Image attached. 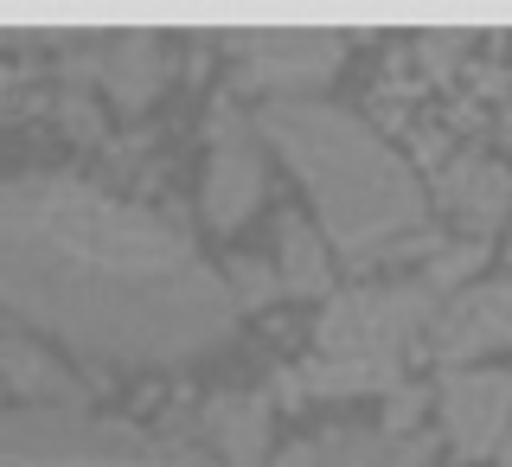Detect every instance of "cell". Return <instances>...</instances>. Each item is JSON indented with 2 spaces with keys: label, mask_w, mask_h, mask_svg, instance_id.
Wrapping results in <instances>:
<instances>
[{
  "label": "cell",
  "mask_w": 512,
  "mask_h": 467,
  "mask_svg": "<svg viewBox=\"0 0 512 467\" xmlns=\"http://www.w3.org/2000/svg\"><path fill=\"white\" fill-rule=\"evenodd\" d=\"M500 135H506V148H512V103L500 109Z\"/></svg>",
  "instance_id": "ffe728a7"
},
{
  "label": "cell",
  "mask_w": 512,
  "mask_h": 467,
  "mask_svg": "<svg viewBox=\"0 0 512 467\" xmlns=\"http://www.w3.org/2000/svg\"><path fill=\"white\" fill-rule=\"evenodd\" d=\"M442 205L468 224V237L480 244L493 224L512 218V173L493 167L487 154H455L442 167Z\"/></svg>",
  "instance_id": "9c48e42d"
},
{
  "label": "cell",
  "mask_w": 512,
  "mask_h": 467,
  "mask_svg": "<svg viewBox=\"0 0 512 467\" xmlns=\"http://www.w3.org/2000/svg\"><path fill=\"white\" fill-rule=\"evenodd\" d=\"M442 301L448 295H436L423 276H416V282H397V288H352V295L327 301L314 346H320V359H352V365L378 372L397 391V384H404L410 346L436 327Z\"/></svg>",
  "instance_id": "277c9868"
},
{
  "label": "cell",
  "mask_w": 512,
  "mask_h": 467,
  "mask_svg": "<svg viewBox=\"0 0 512 467\" xmlns=\"http://www.w3.org/2000/svg\"><path fill=\"white\" fill-rule=\"evenodd\" d=\"M416 410H423V391H384V423H391V436H410V423H416Z\"/></svg>",
  "instance_id": "e0dca14e"
},
{
  "label": "cell",
  "mask_w": 512,
  "mask_h": 467,
  "mask_svg": "<svg viewBox=\"0 0 512 467\" xmlns=\"http://www.w3.org/2000/svg\"><path fill=\"white\" fill-rule=\"evenodd\" d=\"M0 467H212L186 442H154L84 410H0Z\"/></svg>",
  "instance_id": "3957f363"
},
{
  "label": "cell",
  "mask_w": 512,
  "mask_h": 467,
  "mask_svg": "<svg viewBox=\"0 0 512 467\" xmlns=\"http://www.w3.org/2000/svg\"><path fill=\"white\" fill-rule=\"evenodd\" d=\"M327 467H429V436H391V429H333L320 442Z\"/></svg>",
  "instance_id": "7c38bea8"
},
{
  "label": "cell",
  "mask_w": 512,
  "mask_h": 467,
  "mask_svg": "<svg viewBox=\"0 0 512 467\" xmlns=\"http://www.w3.org/2000/svg\"><path fill=\"white\" fill-rule=\"evenodd\" d=\"M96 77L122 109L154 103V90L167 84V39L160 32H109V39H96Z\"/></svg>",
  "instance_id": "30bf717a"
},
{
  "label": "cell",
  "mask_w": 512,
  "mask_h": 467,
  "mask_svg": "<svg viewBox=\"0 0 512 467\" xmlns=\"http://www.w3.org/2000/svg\"><path fill=\"white\" fill-rule=\"evenodd\" d=\"M416 52H423V64H429V77H448L461 58H468V32H416Z\"/></svg>",
  "instance_id": "2e32d148"
},
{
  "label": "cell",
  "mask_w": 512,
  "mask_h": 467,
  "mask_svg": "<svg viewBox=\"0 0 512 467\" xmlns=\"http://www.w3.org/2000/svg\"><path fill=\"white\" fill-rule=\"evenodd\" d=\"M269 295H282V282L269 276V263H250V256H237V263H231V301H237V308H263Z\"/></svg>",
  "instance_id": "9a60e30c"
},
{
  "label": "cell",
  "mask_w": 512,
  "mask_h": 467,
  "mask_svg": "<svg viewBox=\"0 0 512 467\" xmlns=\"http://www.w3.org/2000/svg\"><path fill=\"white\" fill-rule=\"evenodd\" d=\"M276 250H282V263H276V282H282V295H320L327 288V244L308 231V218L301 212H288L276 224Z\"/></svg>",
  "instance_id": "4fadbf2b"
},
{
  "label": "cell",
  "mask_w": 512,
  "mask_h": 467,
  "mask_svg": "<svg viewBox=\"0 0 512 467\" xmlns=\"http://www.w3.org/2000/svg\"><path fill=\"white\" fill-rule=\"evenodd\" d=\"M500 467H512V429H506V442H500Z\"/></svg>",
  "instance_id": "44dd1931"
},
{
  "label": "cell",
  "mask_w": 512,
  "mask_h": 467,
  "mask_svg": "<svg viewBox=\"0 0 512 467\" xmlns=\"http://www.w3.org/2000/svg\"><path fill=\"white\" fill-rule=\"evenodd\" d=\"M506 340H512V282H480V288L448 295L436 327H429V352L448 365L474 359V352H493Z\"/></svg>",
  "instance_id": "ba28073f"
},
{
  "label": "cell",
  "mask_w": 512,
  "mask_h": 467,
  "mask_svg": "<svg viewBox=\"0 0 512 467\" xmlns=\"http://www.w3.org/2000/svg\"><path fill=\"white\" fill-rule=\"evenodd\" d=\"M224 45L237 52L244 90H314L346 58V32L327 26H256V32H224Z\"/></svg>",
  "instance_id": "5b68a950"
},
{
  "label": "cell",
  "mask_w": 512,
  "mask_h": 467,
  "mask_svg": "<svg viewBox=\"0 0 512 467\" xmlns=\"http://www.w3.org/2000/svg\"><path fill=\"white\" fill-rule=\"evenodd\" d=\"M64 128H71L77 141H96V135H103V122H96V109L84 103V96H64Z\"/></svg>",
  "instance_id": "ac0fdd59"
},
{
  "label": "cell",
  "mask_w": 512,
  "mask_h": 467,
  "mask_svg": "<svg viewBox=\"0 0 512 467\" xmlns=\"http://www.w3.org/2000/svg\"><path fill=\"white\" fill-rule=\"evenodd\" d=\"M269 467H327V461H320V442H295L288 455H276Z\"/></svg>",
  "instance_id": "d6986e66"
},
{
  "label": "cell",
  "mask_w": 512,
  "mask_h": 467,
  "mask_svg": "<svg viewBox=\"0 0 512 467\" xmlns=\"http://www.w3.org/2000/svg\"><path fill=\"white\" fill-rule=\"evenodd\" d=\"M205 442L218 448L224 467H269V397L224 391L205 404Z\"/></svg>",
  "instance_id": "8fae6325"
},
{
  "label": "cell",
  "mask_w": 512,
  "mask_h": 467,
  "mask_svg": "<svg viewBox=\"0 0 512 467\" xmlns=\"http://www.w3.org/2000/svg\"><path fill=\"white\" fill-rule=\"evenodd\" d=\"M256 199H263V154H256V128L237 116L231 103L212 122V167H205V224L212 231H237Z\"/></svg>",
  "instance_id": "8992f818"
},
{
  "label": "cell",
  "mask_w": 512,
  "mask_h": 467,
  "mask_svg": "<svg viewBox=\"0 0 512 467\" xmlns=\"http://www.w3.org/2000/svg\"><path fill=\"white\" fill-rule=\"evenodd\" d=\"M436 404H442L448 442L468 461H487V455H500V442L512 429V372H448Z\"/></svg>",
  "instance_id": "52a82bcc"
},
{
  "label": "cell",
  "mask_w": 512,
  "mask_h": 467,
  "mask_svg": "<svg viewBox=\"0 0 512 467\" xmlns=\"http://www.w3.org/2000/svg\"><path fill=\"white\" fill-rule=\"evenodd\" d=\"M256 128L301 173V186L320 205L327 237L352 263L384 256L423 231V186H416V173L359 116H346L333 103H269L256 116Z\"/></svg>",
  "instance_id": "7a4b0ae2"
},
{
  "label": "cell",
  "mask_w": 512,
  "mask_h": 467,
  "mask_svg": "<svg viewBox=\"0 0 512 467\" xmlns=\"http://www.w3.org/2000/svg\"><path fill=\"white\" fill-rule=\"evenodd\" d=\"M0 378H7L13 391L39 397V404H52V410H77V384L26 340H0Z\"/></svg>",
  "instance_id": "5bb4252c"
},
{
  "label": "cell",
  "mask_w": 512,
  "mask_h": 467,
  "mask_svg": "<svg viewBox=\"0 0 512 467\" xmlns=\"http://www.w3.org/2000/svg\"><path fill=\"white\" fill-rule=\"evenodd\" d=\"M0 308L90 359L180 365L231 340V282L173 224L84 180H0Z\"/></svg>",
  "instance_id": "6da1fadb"
}]
</instances>
